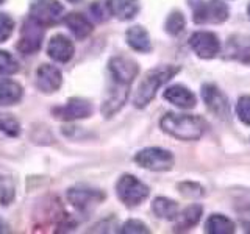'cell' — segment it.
<instances>
[{
  "instance_id": "obj_20",
  "label": "cell",
  "mask_w": 250,
  "mask_h": 234,
  "mask_svg": "<svg viewBox=\"0 0 250 234\" xmlns=\"http://www.w3.org/2000/svg\"><path fill=\"white\" fill-rule=\"evenodd\" d=\"M22 94L23 92L19 83L8 80V78H0V105L2 106L19 103Z\"/></svg>"
},
{
  "instance_id": "obj_25",
  "label": "cell",
  "mask_w": 250,
  "mask_h": 234,
  "mask_svg": "<svg viewBox=\"0 0 250 234\" xmlns=\"http://www.w3.org/2000/svg\"><path fill=\"white\" fill-rule=\"evenodd\" d=\"M185 30V18H183V14L182 13H178V11H174L172 13L167 20H166V31L169 35H180L182 31Z\"/></svg>"
},
{
  "instance_id": "obj_26",
  "label": "cell",
  "mask_w": 250,
  "mask_h": 234,
  "mask_svg": "<svg viewBox=\"0 0 250 234\" xmlns=\"http://www.w3.org/2000/svg\"><path fill=\"white\" fill-rule=\"evenodd\" d=\"M18 70H19L18 61L13 58V55L0 50V75H11L14 72H18Z\"/></svg>"
},
{
  "instance_id": "obj_4",
  "label": "cell",
  "mask_w": 250,
  "mask_h": 234,
  "mask_svg": "<svg viewBox=\"0 0 250 234\" xmlns=\"http://www.w3.org/2000/svg\"><path fill=\"white\" fill-rule=\"evenodd\" d=\"M66 10L58 0H33L30 5V18L41 25H53L64 19Z\"/></svg>"
},
{
  "instance_id": "obj_5",
  "label": "cell",
  "mask_w": 250,
  "mask_h": 234,
  "mask_svg": "<svg viewBox=\"0 0 250 234\" xmlns=\"http://www.w3.org/2000/svg\"><path fill=\"white\" fill-rule=\"evenodd\" d=\"M135 161L141 167H144L147 170L166 172V170H170L172 166H174V155L167 150H164V148L150 147L136 153Z\"/></svg>"
},
{
  "instance_id": "obj_31",
  "label": "cell",
  "mask_w": 250,
  "mask_h": 234,
  "mask_svg": "<svg viewBox=\"0 0 250 234\" xmlns=\"http://www.w3.org/2000/svg\"><path fill=\"white\" fill-rule=\"evenodd\" d=\"M178 189L183 195H188V197H200V195H203V189L195 183H183L178 186Z\"/></svg>"
},
{
  "instance_id": "obj_21",
  "label": "cell",
  "mask_w": 250,
  "mask_h": 234,
  "mask_svg": "<svg viewBox=\"0 0 250 234\" xmlns=\"http://www.w3.org/2000/svg\"><path fill=\"white\" fill-rule=\"evenodd\" d=\"M64 22L69 27V30L74 33V36L78 39H84L92 33V23L83 14L70 13L69 16H64Z\"/></svg>"
},
{
  "instance_id": "obj_36",
  "label": "cell",
  "mask_w": 250,
  "mask_h": 234,
  "mask_svg": "<svg viewBox=\"0 0 250 234\" xmlns=\"http://www.w3.org/2000/svg\"><path fill=\"white\" fill-rule=\"evenodd\" d=\"M67 2H70V3H77V2H80V0H67Z\"/></svg>"
},
{
  "instance_id": "obj_8",
  "label": "cell",
  "mask_w": 250,
  "mask_h": 234,
  "mask_svg": "<svg viewBox=\"0 0 250 234\" xmlns=\"http://www.w3.org/2000/svg\"><path fill=\"white\" fill-rule=\"evenodd\" d=\"M189 45L195 55L203 59H211L221 52V42L214 33L209 31H197L189 38Z\"/></svg>"
},
{
  "instance_id": "obj_24",
  "label": "cell",
  "mask_w": 250,
  "mask_h": 234,
  "mask_svg": "<svg viewBox=\"0 0 250 234\" xmlns=\"http://www.w3.org/2000/svg\"><path fill=\"white\" fill-rule=\"evenodd\" d=\"M152 211L156 217L164 218V220H174L178 215V205L174 200L158 197L152 203Z\"/></svg>"
},
{
  "instance_id": "obj_1",
  "label": "cell",
  "mask_w": 250,
  "mask_h": 234,
  "mask_svg": "<svg viewBox=\"0 0 250 234\" xmlns=\"http://www.w3.org/2000/svg\"><path fill=\"white\" fill-rule=\"evenodd\" d=\"M161 130L169 136L180 140H197L205 133V122L200 117L191 114L167 113L160 122Z\"/></svg>"
},
{
  "instance_id": "obj_38",
  "label": "cell",
  "mask_w": 250,
  "mask_h": 234,
  "mask_svg": "<svg viewBox=\"0 0 250 234\" xmlns=\"http://www.w3.org/2000/svg\"><path fill=\"white\" fill-rule=\"evenodd\" d=\"M0 3H3V0H0Z\"/></svg>"
},
{
  "instance_id": "obj_35",
  "label": "cell",
  "mask_w": 250,
  "mask_h": 234,
  "mask_svg": "<svg viewBox=\"0 0 250 234\" xmlns=\"http://www.w3.org/2000/svg\"><path fill=\"white\" fill-rule=\"evenodd\" d=\"M242 226H244L246 233H250V222H242Z\"/></svg>"
},
{
  "instance_id": "obj_22",
  "label": "cell",
  "mask_w": 250,
  "mask_h": 234,
  "mask_svg": "<svg viewBox=\"0 0 250 234\" xmlns=\"http://www.w3.org/2000/svg\"><path fill=\"white\" fill-rule=\"evenodd\" d=\"M202 217V206L200 205H192L186 208L182 214L177 215V223H175V231H188L192 226L199 223Z\"/></svg>"
},
{
  "instance_id": "obj_32",
  "label": "cell",
  "mask_w": 250,
  "mask_h": 234,
  "mask_svg": "<svg viewBox=\"0 0 250 234\" xmlns=\"http://www.w3.org/2000/svg\"><path fill=\"white\" fill-rule=\"evenodd\" d=\"M6 192H10V194H13V189L10 186H6L5 184V181H3V178H0V200H2V203H5V205H8V197H6Z\"/></svg>"
},
{
  "instance_id": "obj_34",
  "label": "cell",
  "mask_w": 250,
  "mask_h": 234,
  "mask_svg": "<svg viewBox=\"0 0 250 234\" xmlns=\"http://www.w3.org/2000/svg\"><path fill=\"white\" fill-rule=\"evenodd\" d=\"M5 231H6V225L2 218H0V233H5Z\"/></svg>"
},
{
  "instance_id": "obj_7",
  "label": "cell",
  "mask_w": 250,
  "mask_h": 234,
  "mask_svg": "<svg viewBox=\"0 0 250 234\" xmlns=\"http://www.w3.org/2000/svg\"><path fill=\"white\" fill-rule=\"evenodd\" d=\"M44 25H41L35 19H27L23 22L21 30V38L18 42V50L23 55H33L36 53L42 45L44 38Z\"/></svg>"
},
{
  "instance_id": "obj_6",
  "label": "cell",
  "mask_w": 250,
  "mask_h": 234,
  "mask_svg": "<svg viewBox=\"0 0 250 234\" xmlns=\"http://www.w3.org/2000/svg\"><path fill=\"white\" fill-rule=\"evenodd\" d=\"M192 19L195 23H222L229 19V6L222 0L199 2L194 8Z\"/></svg>"
},
{
  "instance_id": "obj_11",
  "label": "cell",
  "mask_w": 250,
  "mask_h": 234,
  "mask_svg": "<svg viewBox=\"0 0 250 234\" xmlns=\"http://www.w3.org/2000/svg\"><path fill=\"white\" fill-rule=\"evenodd\" d=\"M53 116L61 120H77V119H86L92 114V105L88 100L74 97L70 98L66 105L57 106L52 109Z\"/></svg>"
},
{
  "instance_id": "obj_12",
  "label": "cell",
  "mask_w": 250,
  "mask_h": 234,
  "mask_svg": "<svg viewBox=\"0 0 250 234\" xmlns=\"http://www.w3.org/2000/svg\"><path fill=\"white\" fill-rule=\"evenodd\" d=\"M108 69H109V72H111L114 81L121 84H130L139 72V67L136 62L127 57L111 58L109 59Z\"/></svg>"
},
{
  "instance_id": "obj_18",
  "label": "cell",
  "mask_w": 250,
  "mask_h": 234,
  "mask_svg": "<svg viewBox=\"0 0 250 234\" xmlns=\"http://www.w3.org/2000/svg\"><path fill=\"white\" fill-rule=\"evenodd\" d=\"M108 10L119 20H130L139 13V0H108Z\"/></svg>"
},
{
  "instance_id": "obj_30",
  "label": "cell",
  "mask_w": 250,
  "mask_h": 234,
  "mask_svg": "<svg viewBox=\"0 0 250 234\" xmlns=\"http://www.w3.org/2000/svg\"><path fill=\"white\" fill-rule=\"evenodd\" d=\"M121 233H124V234H144V233H150V230H148L147 226L139 220H128L122 226Z\"/></svg>"
},
{
  "instance_id": "obj_10",
  "label": "cell",
  "mask_w": 250,
  "mask_h": 234,
  "mask_svg": "<svg viewBox=\"0 0 250 234\" xmlns=\"http://www.w3.org/2000/svg\"><path fill=\"white\" fill-rule=\"evenodd\" d=\"M66 197L74 208L84 211V209H89L91 206L99 205L100 201H104L105 194L97 189H91V187L77 186V187H70L66 194Z\"/></svg>"
},
{
  "instance_id": "obj_33",
  "label": "cell",
  "mask_w": 250,
  "mask_h": 234,
  "mask_svg": "<svg viewBox=\"0 0 250 234\" xmlns=\"http://www.w3.org/2000/svg\"><path fill=\"white\" fill-rule=\"evenodd\" d=\"M236 208H238L239 213L250 215V198H244V200H241V201L238 203V206H236Z\"/></svg>"
},
{
  "instance_id": "obj_28",
  "label": "cell",
  "mask_w": 250,
  "mask_h": 234,
  "mask_svg": "<svg viewBox=\"0 0 250 234\" xmlns=\"http://www.w3.org/2000/svg\"><path fill=\"white\" fill-rule=\"evenodd\" d=\"M236 116L246 125H250V96H244L236 103Z\"/></svg>"
},
{
  "instance_id": "obj_9",
  "label": "cell",
  "mask_w": 250,
  "mask_h": 234,
  "mask_svg": "<svg viewBox=\"0 0 250 234\" xmlns=\"http://www.w3.org/2000/svg\"><path fill=\"white\" fill-rule=\"evenodd\" d=\"M202 97L207 108L219 119L227 120L230 117V103L225 94L221 92L214 84H205L202 88Z\"/></svg>"
},
{
  "instance_id": "obj_17",
  "label": "cell",
  "mask_w": 250,
  "mask_h": 234,
  "mask_svg": "<svg viewBox=\"0 0 250 234\" xmlns=\"http://www.w3.org/2000/svg\"><path fill=\"white\" fill-rule=\"evenodd\" d=\"M128 86L130 84L116 83V88L109 91L106 100L104 101V105H102V114L105 117H111L124 106L125 100L128 97Z\"/></svg>"
},
{
  "instance_id": "obj_15",
  "label": "cell",
  "mask_w": 250,
  "mask_h": 234,
  "mask_svg": "<svg viewBox=\"0 0 250 234\" xmlns=\"http://www.w3.org/2000/svg\"><path fill=\"white\" fill-rule=\"evenodd\" d=\"M74 44L70 41L69 38H66L64 35H55L50 42L49 47H47V53L49 57L58 62H67L70 61V58L74 57Z\"/></svg>"
},
{
  "instance_id": "obj_16",
  "label": "cell",
  "mask_w": 250,
  "mask_h": 234,
  "mask_svg": "<svg viewBox=\"0 0 250 234\" xmlns=\"http://www.w3.org/2000/svg\"><path fill=\"white\" fill-rule=\"evenodd\" d=\"M164 98L182 109H191L197 103L194 94L183 84H174L164 91Z\"/></svg>"
},
{
  "instance_id": "obj_23",
  "label": "cell",
  "mask_w": 250,
  "mask_h": 234,
  "mask_svg": "<svg viewBox=\"0 0 250 234\" xmlns=\"http://www.w3.org/2000/svg\"><path fill=\"white\" fill-rule=\"evenodd\" d=\"M205 233L209 234H233L234 233V223L229 217L221 214H213L205 223Z\"/></svg>"
},
{
  "instance_id": "obj_14",
  "label": "cell",
  "mask_w": 250,
  "mask_h": 234,
  "mask_svg": "<svg viewBox=\"0 0 250 234\" xmlns=\"http://www.w3.org/2000/svg\"><path fill=\"white\" fill-rule=\"evenodd\" d=\"M62 75L61 72L50 64H42L36 72V86L45 94L57 92L61 88Z\"/></svg>"
},
{
  "instance_id": "obj_27",
  "label": "cell",
  "mask_w": 250,
  "mask_h": 234,
  "mask_svg": "<svg viewBox=\"0 0 250 234\" xmlns=\"http://www.w3.org/2000/svg\"><path fill=\"white\" fill-rule=\"evenodd\" d=\"M0 130L14 137V136H19L21 125L11 114H0Z\"/></svg>"
},
{
  "instance_id": "obj_13",
  "label": "cell",
  "mask_w": 250,
  "mask_h": 234,
  "mask_svg": "<svg viewBox=\"0 0 250 234\" xmlns=\"http://www.w3.org/2000/svg\"><path fill=\"white\" fill-rule=\"evenodd\" d=\"M224 53L227 59L239 61L242 64H250V36L234 35L229 38Z\"/></svg>"
},
{
  "instance_id": "obj_29",
  "label": "cell",
  "mask_w": 250,
  "mask_h": 234,
  "mask_svg": "<svg viewBox=\"0 0 250 234\" xmlns=\"http://www.w3.org/2000/svg\"><path fill=\"white\" fill-rule=\"evenodd\" d=\"M14 30V20L8 14L0 13V42H5L10 39Z\"/></svg>"
},
{
  "instance_id": "obj_2",
  "label": "cell",
  "mask_w": 250,
  "mask_h": 234,
  "mask_svg": "<svg viewBox=\"0 0 250 234\" xmlns=\"http://www.w3.org/2000/svg\"><path fill=\"white\" fill-rule=\"evenodd\" d=\"M180 72L178 66H163L147 72L143 81L139 83L138 89L133 97V103L136 108H144L155 98L158 91L164 83H167L170 78H174Z\"/></svg>"
},
{
  "instance_id": "obj_3",
  "label": "cell",
  "mask_w": 250,
  "mask_h": 234,
  "mask_svg": "<svg viewBox=\"0 0 250 234\" xmlns=\"http://www.w3.org/2000/svg\"><path fill=\"white\" fill-rule=\"evenodd\" d=\"M116 192L124 205L130 208L138 206L148 197V187L133 175L121 176L116 184Z\"/></svg>"
},
{
  "instance_id": "obj_37",
  "label": "cell",
  "mask_w": 250,
  "mask_h": 234,
  "mask_svg": "<svg viewBox=\"0 0 250 234\" xmlns=\"http://www.w3.org/2000/svg\"><path fill=\"white\" fill-rule=\"evenodd\" d=\"M249 19H250V5H249Z\"/></svg>"
},
{
  "instance_id": "obj_19",
  "label": "cell",
  "mask_w": 250,
  "mask_h": 234,
  "mask_svg": "<svg viewBox=\"0 0 250 234\" xmlns=\"http://www.w3.org/2000/svg\"><path fill=\"white\" fill-rule=\"evenodd\" d=\"M127 44L131 47L133 50L141 52V53H147L152 50V42H150V36L146 31V28L135 25L127 30Z\"/></svg>"
}]
</instances>
